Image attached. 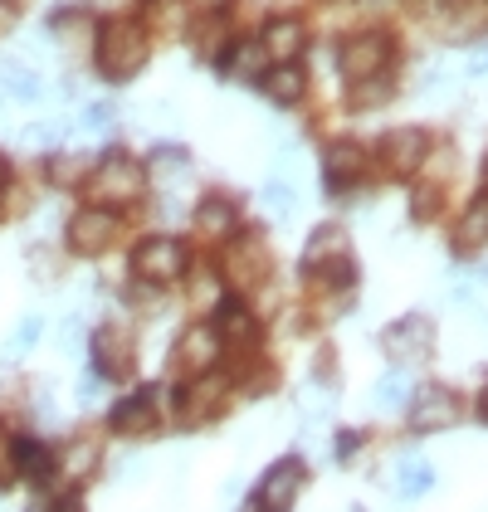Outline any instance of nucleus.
Here are the masks:
<instances>
[{
	"label": "nucleus",
	"mask_w": 488,
	"mask_h": 512,
	"mask_svg": "<svg viewBox=\"0 0 488 512\" xmlns=\"http://www.w3.org/2000/svg\"><path fill=\"white\" fill-rule=\"evenodd\" d=\"M269 244L259 235H235L230 239V249H225V259H220V274H225V283L230 288H259L264 278H269Z\"/></svg>",
	"instance_id": "5"
},
{
	"label": "nucleus",
	"mask_w": 488,
	"mask_h": 512,
	"mask_svg": "<svg viewBox=\"0 0 488 512\" xmlns=\"http://www.w3.org/2000/svg\"><path fill=\"white\" fill-rule=\"evenodd\" d=\"M0 93L15 98V103H35V98L44 93V83L30 64H20V59H0Z\"/></svg>",
	"instance_id": "24"
},
{
	"label": "nucleus",
	"mask_w": 488,
	"mask_h": 512,
	"mask_svg": "<svg viewBox=\"0 0 488 512\" xmlns=\"http://www.w3.org/2000/svg\"><path fill=\"white\" fill-rule=\"evenodd\" d=\"M425 157H430V137L420 127H396V132L381 137V166L391 176H415Z\"/></svg>",
	"instance_id": "9"
},
{
	"label": "nucleus",
	"mask_w": 488,
	"mask_h": 512,
	"mask_svg": "<svg viewBox=\"0 0 488 512\" xmlns=\"http://www.w3.org/2000/svg\"><path fill=\"white\" fill-rule=\"evenodd\" d=\"M132 274L142 278V283H171V278H181L186 274V244L181 239H166V235L137 244Z\"/></svg>",
	"instance_id": "6"
},
{
	"label": "nucleus",
	"mask_w": 488,
	"mask_h": 512,
	"mask_svg": "<svg viewBox=\"0 0 488 512\" xmlns=\"http://www.w3.org/2000/svg\"><path fill=\"white\" fill-rule=\"evenodd\" d=\"M98 395H103V376H98V371H83V381H79V400H83V405H93Z\"/></svg>",
	"instance_id": "38"
},
{
	"label": "nucleus",
	"mask_w": 488,
	"mask_h": 512,
	"mask_svg": "<svg viewBox=\"0 0 488 512\" xmlns=\"http://www.w3.org/2000/svg\"><path fill=\"white\" fill-rule=\"evenodd\" d=\"M259 88L269 93V103L293 108V103L308 93V74H303V64H274L269 74H259Z\"/></svg>",
	"instance_id": "19"
},
{
	"label": "nucleus",
	"mask_w": 488,
	"mask_h": 512,
	"mask_svg": "<svg viewBox=\"0 0 488 512\" xmlns=\"http://www.w3.org/2000/svg\"><path fill=\"white\" fill-rule=\"evenodd\" d=\"M435 488V469H430V459H420V454H401L396 459V493L415 503V498H425Z\"/></svg>",
	"instance_id": "22"
},
{
	"label": "nucleus",
	"mask_w": 488,
	"mask_h": 512,
	"mask_svg": "<svg viewBox=\"0 0 488 512\" xmlns=\"http://www.w3.org/2000/svg\"><path fill=\"white\" fill-rule=\"evenodd\" d=\"M15 469L25 478H35V483H44L54 473V454L44 449L40 439H15Z\"/></svg>",
	"instance_id": "25"
},
{
	"label": "nucleus",
	"mask_w": 488,
	"mask_h": 512,
	"mask_svg": "<svg viewBox=\"0 0 488 512\" xmlns=\"http://www.w3.org/2000/svg\"><path fill=\"white\" fill-rule=\"evenodd\" d=\"M83 171H88V161L83 157H54L49 161V181H54V186H74Z\"/></svg>",
	"instance_id": "35"
},
{
	"label": "nucleus",
	"mask_w": 488,
	"mask_h": 512,
	"mask_svg": "<svg viewBox=\"0 0 488 512\" xmlns=\"http://www.w3.org/2000/svg\"><path fill=\"white\" fill-rule=\"evenodd\" d=\"M113 118H118L113 103H88V108H83V127H108Z\"/></svg>",
	"instance_id": "36"
},
{
	"label": "nucleus",
	"mask_w": 488,
	"mask_h": 512,
	"mask_svg": "<svg viewBox=\"0 0 488 512\" xmlns=\"http://www.w3.org/2000/svg\"><path fill=\"white\" fill-rule=\"evenodd\" d=\"M357 449H362V434L357 430L337 434V464H352V459H357Z\"/></svg>",
	"instance_id": "37"
},
{
	"label": "nucleus",
	"mask_w": 488,
	"mask_h": 512,
	"mask_svg": "<svg viewBox=\"0 0 488 512\" xmlns=\"http://www.w3.org/2000/svg\"><path fill=\"white\" fill-rule=\"evenodd\" d=\"M479 25H484V10H479L474 0H440V10H435V30H440V40H449V44L474 40Z\"/></svg>",
	"instance_id": "18"
},
{
	"label": "nucleus",
	"mask_w": 488,
	"mask_h": 512,
	"mask_svg": "<svg viewBox=\"0 0 488 512\" xmlns=\"http://www.w3.org/2000/svg\"><path fill=\"white\" fill-rule=\"evenodd\" d=\"M108 425H113V434H122V439H147V434H157L162 430L157 395L137 391V395H127V400H118V405H113V415H108Z\"/></svg>",
	"instance_id": "10"
},
{
	"label": "nucleus",
	"mask_w": 488,
	"mask_h": 512,
	"mask_svg": "<svg viewBox=\"0 0 488 512\" xmlns=\"http://www.w3.org/2000/svg\"><path fill=\"white\" fill-rule=\"evenodd\" d=\"M142 186H147V171H142L132 157L113 152V157L98 166V176L88 181V196L108 210V205H127V200H137L142 196Z\"/></svg>",
	"instance_id": "4"
},
{
	"label": "nucleus",
	"mask_w": 488,
	"mask_h": 512,
	"mask_svg": "<svg viewBox=\"0 0 488 512\" xmlns=\"http://www.w3.org/2000/svg\"><path fill=\"white\" fill-rule=\"evenodd\" d=\"M488 244V196H479L454 225V254H474Z\"/></svg>",
	"instance_id": "23"
},
{
	"label": "nucleus",
	"mask_w": 488,
	"mask_h": 512,
	"mask_svg": "<svg viewBox=\"0 0 488 512\" xmlns=\"http://www.w3.org/2000/svg\"><path fill=\"white\" fill-rule=\"evenodd\" d=\"M40 332H44V322L40 317H20V327L10 332V342H5V361H15V356H25L35 342H40Z\"/></svg>",
	"instance_id": "33"
},
{
	"label": "nucleus",
	"mask_w": 488,
	"mask_h": 512,
	"mask_svg": "<svg viewBox=\"0 0 488 512\" xmlns=\"http://www.w3.org/2000/svg\"><path fill=\"white\" fill-rule=\"evenodd\" d=\"M215 356H220V337H215V327H191V332L176 342L171 366L191 381V376H205V371L215 366Z\"/></svg>",
	"instance_id": "14"
},
{
	"label": "nucleus",
	"mask_w": 488,
	"mask_h": 512,
	"mask_svg": "<svg viewBox=\"0 0 488 512\" xmlns=\"http://www.w3.org/2000/svg\"><path fill=\"white\" fill-rule=\"evenodd\" d=\"M371 400H376V410H401V405L410 400V371L406 366H391V371L376 381Z\"/></svg>",
	"instance_id": "26"
},
{
	"label": "nucleus",
	"mask_w": 488,
	"mask_h": 512,
	"mask_svg": "<svg viewBox=\"0 0 488 512\" xmlns=\"http://www.w3.org/2000/svg\"><path fill=\"white\" fill-rule=\"evenodd\" d=\"M225 59H230V64H225L230 74H240V79H259V64H264L269 54H264V44H235Z\"/></svg>",
	"instance_id": "29"
},
{
	"label": "nucleus",
	"mask_w": 488,
	"mask_h": 512,
	"mask_svg": "<svg viewBox=\"0 0 488 512\" xmlns=\"http://www.w3.org/2000/svg\"><path fill=\"white\" fill-rule=\"evenodd\" d=\"M93 371L103 381L132 376V337L122 327H98V337H93Z\"/></svg>",
	"instance_id": "13"
},
{
	"label": "nucleus",
	"mask_w": 488,
	"mask_h": 512,
	"mask_svg": "<svg viewBox=\"0 0 488 512\" xmlns=\"http://www.w3.org/2000/svg\"><path fill=\"white\" fill-rule=\"evenodd\" d=\"M381 347L391 352L396 366H415V361H425L430 347H435V327H430V317L425 313H410V317H401V322H391V327H386Z\"/></svg>",
	"instance_id": "8"
},
{
	"label": "nucleus",
	"mask_w": 488,
	"mask_h": 512,
	"mask_svg": "<svg viewBox=\"0 0 488 512\" xmlns=\"http://www.w3.org/2000/svg\"><path fill=\"white\" fill-rule=\"evenodd\" d=\"M59 137H64V127H59V122H35V127H25V132H20V142H25L30 152H54V147H59Z\"/></svg>",
	"instance_id": "34"
},
{
	"label": "nucleus",
	"mask_w": 488,
	"mask_h": 512,
	"mask_svg": "<svg viewBox=\"0 0 488 512\" xmlns=\"http://www.w3.org/2000/svg\"><path fill=\"white\" fill-rule=\"evenodd\" d=\"M44 512H83V498L79 493H64V498H54Z\"/></svg>",
	"instance_id": "41"
},
{
	"label": "nucleus",
	"mask_w": 488,
	"mask_h": 512,
	"mask_svg": "<svg viewBox=\"0 0 488 512\" xmlns=\"http://www.w3.org/2000/svg\"><path fill=\"white\" fill-rule=\"evenodd\" d=\"M391 74H376V79H362V83H352V103L357 108H386V98H391Z\"/></svg>",
	"instance_id": "28"
},
{
	"label": "nucleus",
	"mask_w": 488,
	"mask_h": 512,
	"mask_svg": "<svg viewBox=\"0 0 488 512\" xmlns=\"http://www.w3.org/2000/svg\"><path fill=\"white\" fill-rule=\"evenodd\" d=\"M215 337H220V347L254 352V347H259V322H254V313H249L244 303H220V313H215Z\"/></svg>",
	"instance_id": "16"
},
{
	"label": "nucleus",
	"mask_w": 488,
	"mask_h": 512,
	"mask_svg": "<svg viewBox=\"0 0 488 512\" xmlns=\"http://www.w3.org/2000/svg\"><path fill=\"white\" fill-rule=\"evenodd\" d=\"M469 74H488V40L474 44V54H469Z\"/></svg>",
	"instance_id": "42"
},
{
	"label": "nucleus",
	"mask_w": 488,
	"mask_h": 512,
	"mask_svg": "<svg viewBox=\"0 0 488 512\" xmlns=\"http://www.w3.org/2000/svg\"><path fill=\"white\" fill-rule=\"evenodd\" d=\"M479 420L488 425V386H484V395H479Z\"/></svg>",
	"instance_id": "44"
},
{
	"label": "nucleus",
	"mask_w": 488,
	"mask_h": 512,
	"mask_svg": "<svg viewBox=\"0 0 488 512\" xmlns=\"http://www.w3.org/2000/svg\"><path fill=\"white\" fill-rule=\"evenodd\" d=\"M303 274L313 288H352L357 283V259H352V239L342 225H318L313 239H308V249H303Z\"/></svg>",
	"instance_id": "1"
},
{
	"label": "nucleus",
	"mask_w": 488,
	"mask_h": 512,
	"mask_svg": "<svg viewBox=\"0 0 488 512\" xmlns=\"http://www.w3.org/2000/svg\"><path fill=\"white\" fill-rule=\"evenodd\" d=\"M440 205H445L440 181H420V186L410 191V215H415V220H435V215H440Z\"/></svg>",
	"instance_id": "30"
},
{
	"label": "nucleus",
	"mask_w": 488,
	"mask_h": 512,
	"mask_svg": "<svg viewBox=\"0 0 488 512\" xmlns=\"http://www.w3.org/2000/svg\"><path fill=\"white\" fill-rule=\"evenodd\" d=\"M30 512H44V508H30Z\"/></svg>",
	"instance_id": "46"
},
{
	"label": "nucleus",
	"mask_w": 488,
	"mask_h": 512,
	"mask_svg": "<svg viewBox=\"0 0 488 512\" xmlns=\"http://www.w3.org/2000/svg\"><path fill=\"white\" fill-rule=\"evenodd\" d=\"M118 235V220H113V210H103V205H93V210H79L74 220H69V249L74 254H103L108 244Z\"/></svg>",
	"instance_id": "11"
},
{
	"label": "nucleus",
	"mask_w": 488,
	"mask_h": 512,
	"mask_svg": "<svg viewBox=\"0 0 488 512\" xmlns=\"http://www.w3.org/2000/svg\"><path fill=\"white\" fill-rule=\"evenodd\" d=\"M147 20H152L162 35H181V25H186V0H152V5H147Z\"/></svg>",
	"instance_id": "27"
},
{
	"label": "nucleus",
	"mask_w": 488,
	"mask_h": 512,
	"mask_svg": "<svg viewBox=\"0 0 488 512\" xmlns=\"http://www.w3.org/2000/svg\"><path fill=\"white\" fill-rule=\"evenodd\" d=\"M49 35L64 44V49H83V44H88V20H83V15H54Z\"/></svg>",
	"instance_id": "31"
},
{
	"label": "nucleus",
	"mask_w": 488,
	"mask_h": 512,
	"mask_svg": "<svg viewBox=\"0 0 488 512\" xmlns=\"http://www.w3.org/2000/svg\"><path fill=\"white\" fill-rule=\"evenodd\" d=\"M454 420H459V400H454L445 386H425V391L410 400V430L415 434L449 430Z\"/></svg>",
	"instance_id": "12"
},
{
	"label": "nucleus",
	"mask_w": 488,
	"mask_h": 512,
	"mask_svg": "<svg viewBox=\"0 0 488 512\" xmlns=\"http://www.w3.org/2000/svg\"><path fill=\"white\" fill-rule=\"evenodd\" d=\"M230 395V381L225 376H191V386L181 391V415L186 420H215L220 405Z\"/></svg>",
	"instance_id": "17"
},
{
	"label": "nucleus",
	"mask_w": 488,
	"mask_h": 512,
	"mask_svg": "<svg viewBox=\"0 0 488 512\" xmlns=\"http://www.w3.org/2000/svg\"><path fill=\"white\" fill-rule=\"evenodd\" d=\"M264 205H269L279 220H288V215L298 210V191H293V181H279V176H274V181H264Z\"/></svg>",
	"instance_id": "32"
},
{
	"label": "nucleus",
	"mask_w": 488,
	"mask_h": 512,
	"mask_svg": "<svg viewBox=\"0 0 488 512\" xmlns=\"http://www.w3.org/2000/svg\"><path fill=\"white\" fill-rule=\"evenodd\" d=\"M303 40H308V35H303L298 20H269L259 44H264V54H269L274 64H293V59L303 54Z\"/></svg>",
	"instance_id": "20"
},
{
	"label": "nucleus",
	"mask_w": 488,
	"mask_h": 512,
	"mask_svg": "<svg viewBox=\"0 0 488 512\" xmlns=\"http://www.w3.org/2000/svg\"><path fill=\"white\" fill-rule=\"evenodd\" d=\"M196 5H210V10H220V5H225V0H196Z\"/></svg>",
	"instance_id": "45"
},
{
	"label": "nucleus",
	"mask_w": 488,
	"mask_h": 512,
	"mask_svg": "<svg viewBox=\"0 0 488 512\" xmlns=\"http://www.w3.org/2000/svg\"><path fill=\"white\" fill-rule=\"evenodd\" d=\"M59 347H64V352H74V347H79V322H74V317L64 322V337H59Z\"/></svg>",
	"instance_id": "43"
},
{
	"label": "nucleus",
	"mask_w": 488,
	"mask_h": 512,
	"mask_svg": "<svg viewBox=\"0 0 488 512\" xmlns=\"http://www.w3.org/2000/svg\"><path fill=\"white\" fill-rule=\"evenodd\" d=\"M10 473H15V444H10V439L0 434V483H5Z\"/></svg>",
	"instance_id": "40"
},
{
	"label": "nucleus",
	"mask_w": 488,
	"mask_h": 512,
	"mask_svg": "<svg viewBox=\"0 0 488 512\" xmlns=\"http://www.w3.org/2000/svg\"><path fill=\"white\" fill-rule=\"evenodd\" d=\"M93 469V444H79V449H69V473H83Z\"/></svg>",
	"instance_id": "39"
},
{
	"label": "nucleus",
	"mask_w": 488,
	"mask_h": 512,
	"mask_svg": "<svg viewBox=\"0 0 488 512\" xmlns=\"http://www.w3.org/2000/svg\"><path fill=\"white\" fill-rule=\"evenodd\" d=\"M303 483H308V464H303L298 454H284L279 464H269V469H264V478L254 483L249 512H288L293 503H298Z\"/></svg>",
	"instance_id": "3"
},
{
	"label": "nucleus",
	"mask_w": 488,
	"mask_h": 512,
	"mask_svg": "<svg viewBox=\"0 0 488 512\" xmlns=\"http://www.w3.org/2000/svg\"><path fill=\"white\" fill-rule=\"evenodd\" d=\"M235 225H240V210H235V200H225V196H205L201 205H196V230H201L205 239H225V235H235Z\"/></svg>",
	"instance_id": "21"
},
{
	"label": "nucleus",
	"mask_w": 488,
	"mask_h": 512,
	"mask_svg": "<svg viewBox=\"0 0 488 512\" xmlns=\"http://www.w3.org/2000/svg\"><path fill=\"white\" fill-rule=\"evenodd\" d=\"M147 64V30L137 20H108L98 30V69L108 79H132Z\"/></svg>",
	"instance_id": "2"
},
{
	"label": "nucleus",
	"mask_w": 488,
	"mask_h": 512,
	"mask_svg": "<svg viewBox=\"0 0 488 512\" xmlns=\"http://www.w3.org/2000/svg\"><path fill=\"white\" fill-rule=\"evenodd\" d=\"M362 171H366V157L357 142H327V152H323L327 191H352V186L362 181Z\"/></svg>",
	"instance_id": "15"
},
{
	"label": "nucleus",
	"mask_w": 488,
	"mask_h": 512,
	"mask_svg": "<svg viewBox=\"0 0 488 512\" xmlns=\"http://www.w3.org/2000/svg\"><path fill=\"white\" fill-rule=\"evenodd\" d=\"M391 54H396L391 35H381V30H366V35H357V40L342 44V74H347L352 83L376 79V74H386Z\"/></svg>",
	"instance_id": "7"
}]
</instances>
